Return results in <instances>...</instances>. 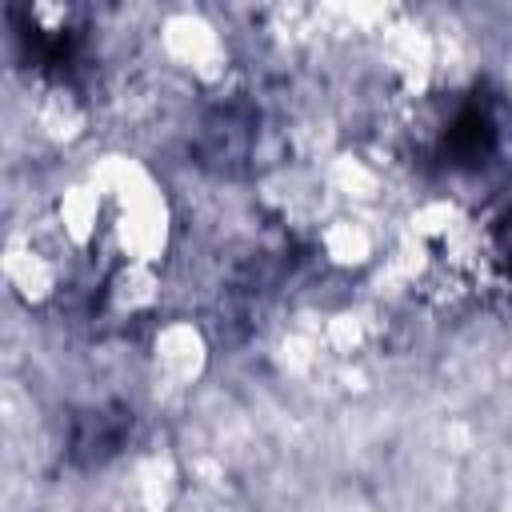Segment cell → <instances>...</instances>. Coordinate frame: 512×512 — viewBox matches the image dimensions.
Instances as JSON below:
<instances>
[{
  "label": "cell",
  "instance_id": "obj_1",
  "mask_svg": "<svg viewBox=\"0 0 512 512\" xmlns=\"http://www.w3.org/2000/svg\"><path fill=\"white\" fill-rule=\"evenodd\" d=\"M496 148V120H492V108L484 100H468L456 108V116L448 120L444 128V140H440V152L448 164L456 168H476L492 156Z\"/></svg>",
  "mask_w": 512,
  "mask_h": 512
},
{
  "label": "cell",
  "instance_id": "obj_2",
  "mask_svg": "<svg viewBox=\"0 0 512 512\" xmlns=\"http://www.w3.org/2000/svg\"><path fill=\"white\" fill-rule=\"evenodd\" d=\"M132 416L124 408H100V412H84L72 428V460L76 464H100L112 452H120L124 436H128Z\"/></svg>",
  "mask_w": 512,
  "mask_h": 512
}]
</instances>
